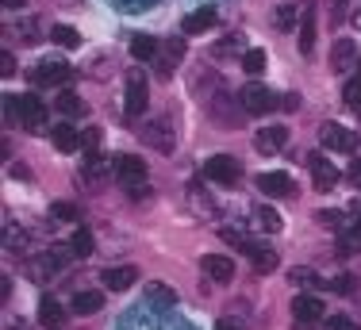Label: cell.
I'll list each match as a JSON object with an SVG mask.
<instances>
[{
  "instance_id": "1",
  "label": "cell",
  "mask_w": 361,
  "mask_h": 330,
  "mask_svg": "<svg viewBox=\"0 0 361 330\" xmlns=\"http://www.w3.org/2000/svg\"><path fill=\"white\" fill-rule=\"evenodd\" d=\"M139 138L150 146V150H158V154H173L177 127H173V119H169V116H154V119H146V123L139 127Z\"/></svg>"
},
{
  "instance_id": "2",
  "label": "cell",
  "mask_w": 361,
  "mask_h": 330,
  "mask_svg": "<svg viewBox=\"0 0 361 330\" xmlns=\"http://www.w3.org/2000/svg\"><path fill=\"white\" fill-rule=\"evenodd\" d=\"M304 165L312 169V181H315V188H319V192H334V185H338L342 173L334 169L331 158H323L319 150H312V154H304Z\"/></svg>"
},
{
  "instance_id": "3",
  "label": "cell",
  "mask_w": 361,
  "mask_h": 330,
  "mask_svg": "<svg viewBox=\"0 0 361 330\" xmlns=\"http://www.w3.org/2000/svg\"><path fill=\"white\" fill-rule=\"evenodd\" d=\"M111 173H116V181H123L127 188L146 185V161L135 158V154H116V158H111Z\"/></svg>"
},
{
  "instance_id": "4",
  "label": "cell",
  "mask_w": 361,
  "mask_h": 330,
  "mask_svg": "<svg viewBox=\"0 0 361 330\" xmlns=\"http://www.w3.org/2000/svg\"><path fill=\"white\" fill-rule=\"evenodd\" d=\"M238 104H243V111H250V116H269L281 100L273 97L265 85H246V89L238 92Z\"/></svg>"
},
{
  "instance_id": "5",
  "label": "cell",
  "mask_w": 361,
  "mask_h": 330,
  "mask_svg": "<svg viewBox=\"0 0 361 330\" xmlns=\"http://www.w3.org/2000/svg\"><path fill=\"white\" fill-rule=\"evenodd\" d=\"M319 142H323V150H334V154H354L357 150V135L350 131V127H338V123H323Z\"/></svg>"
},
{
  "instance_id": "6",
  "label": "cell",
  "mask_w": 361,
  "mask_h": 330,
  "mask_svg": "<svg viewBox=\"0 0 361 330\" xmlns=\"http://www.w3.org/2000/svg\"><path fill=\"white\" fill-rule=\"evenodd\" d=\"M204 173H208L216 185H223V188L238 185V177H243V169H238V161L231 158V154H212L208 165H204Z\"/></svg>"
},
{
  "instance_id": "7",
  "label": "cell",
  "mask_w": 361,
  "mask_h": 330,
  "mask_svg": "<svg viewBox=\"0 0 361 330\" xmlns=\"http://www.w3.org/2000/svg\"><path fill=\"white\" fill-rule=\"evenodd\" d=\"M146 104H150V92H146V73L142 69H131L127 73V116L139 119L146 111Z\"/></svg>"
},
{
  "instance_id": "8",
  "label": "cell",
  "mask_w": 361,
  "mask_h": 330,
  "mask_svg": "<svg viewBox=\"0 0 361 330\" xmlns=\"http://www.w3.org/2000/svg\"><path fill=\"white\" fill-rule=\"evenodd\" d=\"M16 108H20V123L27 127L31 135L47 131V108H42L39 97H16Z\"/></svg>"
},
{
  "instance_id": "9",
  "label": "cell",
  "mask_w": 361,
  "mask_h": 330,
  "mask_svg": "<svg viewBox=\"0 0 361 330\" xmlns=\"http://www.w3.org/2000/svg\"><path fill=\"white\" fill-rule=\"evenodd\" d=\"M73 77V66L62 62V58H47V62H39L35 69V85H47V89H58V85H66Z\"/></svg>"
},
{
  "instance_id": "10",
  "label": "cell",
  "mask_w": 361,
  "mask_h": 330,
  "mask_svg": "<svg viewBox=\"0 0 361 330\" xmlns=\"http://www.w3.org/2000/svg\"><path fill=\"white\" fill-rule=\"evenodd\" d=\"M200 269H204V276H212V281H219V284L235 281V262H231V257H223V254H204L200 257Z\"/></svg>"
},
{
  "instance_id": "11",
  "label": "cell",
  "mask_w": 361,
  "mask_h": 330,
  "mask_svg": "<svg viewBox=\"0 0 361 330\" xmlns=\"http://www.w3.org/2000/svg\"><path fill=\"white\" fill-rule=\"evenodd\" d=\"M180 58H185V39H180V35H173V39H166V47H161L158 77H173V69L180 66Z\"/></svg>"
},
{
  "instance_id": "12",
  "label": "cell",
  "mask_w": 361,
  "mask_h": 330,
  "mask_svg": "<svg viewBox=\"0 0 361 330\" xmlns=\"http://www.w3.org/2000/svg\"><path fill=\"white\" fill-rule=\"evenodd\" d=\"M216 20H219V12H216L212 4H204V8H196V12H188V16H185L180 31H185V35H204V31L216 28Z\"/></svg>"
},
{
  "instance_id": "13",
  "label": "cell",
  "mask_w": 361,
  "mask_h": 330,
  "mask_svg": "<svg viewBox=\"0 0 361 330\" xmlns=\"http://www.w3.org/2000/svg\"><path fill=\"white\" fill-rule=\"evenodd\" d=\"M100 281H104L108 292H127L135 281H139V269H135V265H116V269H104Z\"/></svg>"
},
{
  "instance_id": "14",
  "label": "cell",
  "mask_w": 361,
  "mask_h": 330,
  "mask_svg": "<svg viewBox=\"0 0 361 330\" xmlns=\"http://www.w3.org/2000/svg\"><path fill=\"white\" fill-rule=\"evenodd\" d=\"M257 188L273 200H285V196H292V177L288 173H262V177H257Z\"/></svg>"
},
{
  "instance_id": "15",
  "label": "cell",
  "mask_w": 361,
  "mask_h": 330,
  "mask_svg": "<svg viewBox=\"0 0 361 330\" xmlns=\"http://www.w3.org/2000/svg\"><path fill=\"white\" fill-rule=\"evenodd\" d=\"M285 142H288V127H262L254 138V146L262 154H277V150H285Z\"/></svg>"
},
{
  "instance_id": "16",
  "label": "cell",
  "mask_w": 361,
  "mask_h": 330,
  "mask_svg": "<svg viewBox=\"0 0 361 330\" xmlns=\"http://www.w3.org/2000/svg\"><path fill=\"white\" fill-rule=\"evenodd\" d=\"M300 54H312L315 50V4H304V16H300V35H296Z\"/></svg>"
},
{
  "instance_id": "17",
  "label": "cell",
  "mask_w": 361,
  "mask_h": 330,
  "mask_svg": "<svg viewBox=\"0 0 361 330\" xmlns=\"http://www.w3.org/2000/svg\"><path fill=\"white\" fill-rule=\"evenodd\" d=\"M142 296H146V303H150V307H161V311L177 307V292L169 288V284H161V281H150Z\"/></svg>"
},
{
  "instance_id": "18",
  "label": "cell",
  "mask_w": 361,
  "mask_h": 330,
  "mask_svg": "<svg viewBox=\"0 0 361 330\" xmlns=\"http://www.w3.org/2000/svg\"><path fill=\"white\" fill-rule=\"evenodd\" d=\"M39 323L47 326V330H58V326L66 323V307L54 296H42L39 300Z\"/></svg>"
},
{
  "instance_id": "19",
  "label": "cell",
  "mask_w": 361,
  "mask_h": 330,
  "mask_svg": "<svg viewBox=\"0 0 361 330\" xmlns=\"http://www.w3.org/2000/svg\"><path fill=\"white\" fill-rule=\"evenodd\" d=\"M50 138H54V146H58V150H66V154H73V150H81V146H85V135L77 131V127H70V123H58L54 131H50Z\"/></svg>"
},
{
  "instance_id": "20",
  "label": "cell",
  "mask_w": 361,
  "mask_h": 330,
  "mask_svg": "<svg viewBox=\"0 0 361 330\" xmlns=\"http://www.w3.org/2000/svg\"><path fill=\"white\" fill-rule=\"evenodd\" d=\"M292 315H296V323H319V319H323V303L315 296H296V300H292Z\"/></svg>"
},
{
  "instance_id": "21",
  "label": "cell",
  "mask_w": 361,
  "mask_h": 330,
  "mask_svg": "<svg viewBox=\"0 0 361 330\" xmlns=\"http://www.w3.org/2000/svg\"><path fill=\"white\" fill-rule=\"evenodd\" d=\"M350 66H357V50H354V42H350V39H338L331 47V69H338V73H342V69H350Z\"/></svg>"
},
{
  "instance_id": "22",
  "label": "cell",
  "mask_w": 361,
  "mask_h": 330,
  "mask_svg": "<svg viewBox=\"0 0 361 330\" xmlns=\"http://www.w3.org/2000/svg\"><path fill=\"white\" fill-rule=\"evenodd\" d=\"M246 257L254 262L257 273H273V269H277V250H269L265 242H254V246H250V254H246Z\"/></svg>"
},
{
  "instance_id": "23",
  "label": "cell",
  "mask_w": 361,
  "mask_h": 330,
  "mask_svg": "<svg viewBox=\"0 0 361 330\" xmlns=\"http://www.w3.org/2000/svg\"><path fill=\"white\" fill-rule=\"evenodd\" d=\"M100 307H104V292H77V296H73V311H77V315H97V311Z\"/></svg>"
},
{
  "instance_id": "24",
  "label": "cell",
  "mask_w": 361,
  "mask_h": 330,
  "mask_svg": "<svg viewBox=\"0 0 361 330\" xmlns=\"http://www.w3.org/2000/svg\"><path fill=\"white\" fill-rule=\"evenodd\" d=\"M131 54L139 58V62H154V58L161 54V47H158V39H150V35H135V39H131Z\"/></svg>"
},
{
  "instance_id": "25",
  "label": "cell",
  "mask_w": 361,
  "mask_h": 330,
  "mask_svg": "<svg viewBox=\"0 0 361 330\" xmlns=\"http://www.w3.org/2000/svg\"><path fill=\"white\" fill-rule=\"evenodd\" d=\"M54 104H58V111H62L66 119H77V116H81V111H85V104H81V97H77L73 89H58Z\"/></svg>"
},
{
  "instance_id": "26",
  "label": "cell",
  "mask_w": 361,
  "mask_h": 330,
  "mask_svg": "<svg viewBox=\"0 0 361 330\" xmlns=\"http://www.w3.org/2000/svg\"><path fill=\"white\" fill-rule=\"evenodd\" d=\"M4 31H8V35H16L20 42H39V20H35V16H27L23 23H8Z\"/></svg>"
},
{
  "instance_id": "27",
  "label": "cell",
  "mask_w": 361,
  "mask_h": 330,
  "mask_svg": "<svg viewBox=\"0 0 361 330\" xmlns=\"http://www.w3.org/2000/svg\"><path fill=\"white\" fill-rule=\"evenodd\" d=\"M104 173H108V161H104V154H89V161H85L81 177L89 181V185H100V181H104Z\"/></svg>"
},
{
  "instance_id": "28",
  "label": "cell",
  "mask_w": 361,
  "mask_h": 330,
  "mask_svg": "<svg viewBox=\"0 0 361 330\" xmlns=\"http://www.w3.org/2000/svg\"><path fill=\"white\" fill-rule=\"evenodd\" d=\"M50 39H54L58 47H66V50H77V47H81V35H77L70 23H58V28L50 31Z\"/></svg>"
},
{
  "instance_id": "29",
  "label": "cell",
  "mask_w": 361,
  "mask_h": 330,
  "mask_svg": "<svg viewBox=\"0 0 361 330\" xmlns=\"http://www.w3.org/2000/svg\"><path fill=\"white\" fill-rule=\"evenodd\" d=\"M70 250H73V257H92V254H97V242H92V234H89V231L81 227V231L73 234Z\"/></svg>"
},
{
  "instance_id": "30",
  "label": "cell",
  "mask_w": 361,
  "mask_h": 330,
  "mask_svg": "<svg viewBox=\"0 0 361 330\" xmlns=\"http://www.w3.org/2000/svg\"><path fill=\"white\" fill-rule=\"evenodd\" d=\"M254 223H257V231H269V234L281 231V215L273 212V207H257V212H254Z\"/></svg>"
},
{
  "instance_id": "31",
  "label": "cell",
  "mask_w": 361,
  "mask_h": 330,
  "mask_svg": "<svg viewBox=\"0 0 361 330\" xmlns=\"http://www.w3.org/2000/svg\"><path fill=\"white\" fill-rule=\"evenodd\" d=\"M212 54H216V58L246 54V50H243V35H227V39H223V42H216V47H212Z\"/></svg>"
},
{
  "instance_id": "32",
  "label": "cell",
  "mask_w": 361,
  "mask_h": 330,
  "mask_svg": "<svg viewBox=\"0 0 361 330\" xmlns=\"http://www.w3.org/2000/svg\"><path fill=\"white\" fill-rule=\"evenodd\" d=\"M315 219H319V227H323V231H334V234H342V231L350 227L346 215H342V212H319Z\"/></svg>"
},
{
  "instance_id": "33",
  "label": "cell",
  "mask_w": 361,
  "mask_h": 330,
  "mask_svg": "<svg viewBox=\"0 0 361 330\" xmlns=\"http://www.w3.org/2000/svg\"><path fill=\"white\" fill-rule=\"evenodd\" d=\"M85 73L97 77V81H104V77H111V54H97L89 66H85Z\"/></svg>"
},
{
  "instance_id": "34",
  "label": "cell",
  "mask_w": 361,
  "mask_h": 330,
  "mask_svg": "<svg viewBox=\"0 0 361 330\" xmlns=\"http://www.w3.org/2000/svg\"><path fill=\"white\" fill-rule=\"evenodd\" d=\"M288 281L292 284H296V288H315V284H319V276H315V269H292V273H288Z\"/></svg>"
},
{
  "instance_id": "35",
  "label": "cell",
  "mask_w": 361,
  "mask_h": 330,
  "mask_svg": "<svg viewBox=\"0 0 361 330\" xmlns=\"http://www.w3.org/2000/svg\"><path fill=\"white\" fill-rule=\"evenodd\" d=\"M342 250H361V215L342 231Z\"/></svg>"
},
{
  "instance_id": "36",
  "label": "cell",
  "mask_w": 361,
  "mask_h": 330,
  "mask_svg": "<svg viewBox=\"0 0 361 330\" xmlns=\"http://www.w3.org/2000/svg\"><path fill=\"white\" fill-rule=\"evenodd\" d=\"M243 69H246V73H262V69H265V50H246V54H243Z\"/></svg>"
},
{
  "instance_id": "37",
  "label": "cell",
  "mask_w": 361,
  "mask_h": 330,
  "mask_svg": "<svg viewBox=\"0 0 361 330\" xmlns=\"http://www.w3.org/2000/svg\"><path fill=\"white\" fill-rule=\"evenodd\" d=\"M77 215H81V212H77L73 204H54V207H50V219H54V223H73Z\"/></svg>"
},
{
  "instance_id": "38",
  "label": "cell",
  "mask_w": 361,
  "mask_h": 330,
  "mask_svg": "<svg viewBox=\"0 0 361 330\" xmlns=\"http://www.w3.org/2000/svg\"><path fill=\"white\" fill-rule=\"evenodd\" d=\"M342 97H346L350 108H357V111H361V77H354V81H346V92H342Z\"/></svg>"
},
{
  "instance_id": "39",
  "label": "cell",
  "mask_w": 361,
  "mask_h": 330,
  "mask_svg": "<svg viewBox=\"0 0 361 330\" xmlns=\"http://www.w3.org/2000/svg\"><path fill=\"white\" fill-rule=\"evenodd\" d=\"M292 23H296V8H292V4H281V8H277V28L288 31Z\"/></svg>"
},
{
  "instance_id": "40",
  "label": "cell",
  "mask_w": 361,
  "mask_h": 330,
  "mask_svg": "<svg viewBox=\"0 0 361 330\" xmlns=\"http://www.w3.org/2000/svg\"><path fill=\"white\" fill-rule=\"evenodd\" d=\"M346 0H326V12H331V23H342L346 20Z\"/></svg>"
},
{
  "instance_id": "41",
  "label": "cell",
  "mask_w": 361,
  "mask_h": 330,
  "mask_svg": "<svg viewBox=\"0 0 361 330\" xmlns=\"http://www.w3.org/2000/svg\"><path fill=\"white\" fill-rule=\"evenodd\" d=\"M16 73V58H12V50H4L0 54V77H12Z\"/></svg>"
},
{
  "instance_id": "42",
  "label": "cell",
  "mask_w": 361,
  "mask_h": 330,
  "mask_svg": "<svg viewBox=\"0 0 361 330\" xmlns=\"http://www.w3.org/2000/svg\"><path fill=\"white\" fill-rule=\"evenodd\" d=\"M331 288H338V292H354V276H334Z\"/></svg>"
},
{
  "instance_id": "43",
  "label": "cell",
  "mask_w": 361,
  "mask_h": 330,
  "mask_svg": "<svg viewBox=\"0 0 361 330\" xmlns=\"http://www.w3.org/2000/svg\"><path fill=\"white\" fill-rule=\"evenodd\" d=\"M12 177L16 181H35V173H31L27 165H12Z\"/></svg>"
},
{
  "instance_id": "44",
  "label": "cell",
  "mask_w": 361,
  "mask_h": 330,
  "mask_svg": "<svg viewBox=\"0 0 361 330\" xmlns=\"http://www.w3.org/2000/svg\"><path fill=\"white\" fill-rule=\"evenodd\" d=\"M281 104H285L288 111H296L300 108V97H296V92H285V100H281Z\"/></svg>"
},
{
  "instance_id": "45",
  "label": "cell",
  "mask_w": 361,
  "mask_h": 330,
  "mask_svg": "<svg viewBox=\"0 0 361 330\" xmlns=\"http://www.w3.org/2000/svg\"><path fill=\"white\" fill-rule=\"evenodd\" d=\"M350 181H354V185H361V158H354V165H350Z\"/></svg>"
},
{
  "instance_id": "46",
  "label": "cell",
  "mask_w": 361,
  "mask_h": 330,
  "mask_svg": "<svg viewBox=\"0 0 361 330\" xmlns=\"http://www.w3.org/2000/svg\"><path fill=\"white\" fill-rule=\"evenodd\" d=\"M27 4H31V0H4L8 12H20V8H27Z\"/></svg>"
},
{
  "instance_id": "47",
  "label": "cell",
  "mask_w": 361,
  "mask_h": 330,
  "mask_svg": "<svg viewBox=\"0 0 361 330\" xmlns=\"http://www.w3.org/2000/svg\"><path fill=\"white\" fill-rule=\"evenodd\" d=\"M216 330H238V326L231 323V319H219V323H216Z\"/></svg>"
},
{
  "instance_id": "48",
  "label": "cell",
  "mask_w": 361,
  "mask_h": 330,
  "mask_svg": "<svg viewBox=\"0 0 361 330\" xmlns=\"http://www.w3.org/2000/svg\"><path fill=\"white\" fill-rule=\"evenodd\" d=\"M58 4H62V8H77L81 0H58Z\"/></svg>"
},
{
  "instance_id": "49",
  "label": "cell",
  "mask_w": 361,
  "mask_h": 330,
  "mask_svg": "<svg viewBox=\"0 0 361 330\" xmlns=\"http://www.w3.org/2000/svg\"><path fill=\"white\" fill-rule=\"evenodd\" d=\"M8 330H31V326H23V323H8Z\"/></svg>"
},
{
  "instance_id": "50",
  "label": "cell",
  "mask_w": 361,
  "mask_h": 330,
  "mask_svg": "<svg viewBox=\"0 0 361 330\" xmlns=\"http://www.w3.org/2000/svg\"><path fill=\"white\" fill-rule=\"evenodd\" d=\"M354 28H361V8H357V12H354Z\"/></svg>"
},
{
  "instance_id": "51",
  "label": "cell",
  "mask_w": 361,
  "mask_h": 330,
  "mask_svg": "<svg viewBox=\"0 0 361 330\" xmlns=\"http://www.w3.org/2000/svg\"><path fill=\"white\" fill-rule=\"evenodd\" d=\"M357 77H361V62H357Z\"/></svg>"
}]
</instances>
